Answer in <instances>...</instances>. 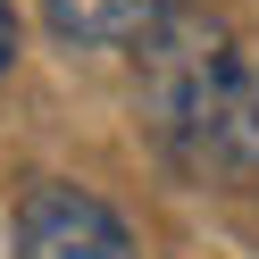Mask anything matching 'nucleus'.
I'll list each match as a JSON object with an SVG mask.
<instances>
[{"instance_id":"obj_1","label":"nucleus","mask_w":259,"mask_h":259,"mask_svg":"<svg viewBox=\"0 0 259 259\" xmlns=\"http://www.w3.org/2000/svg\"><path fill=\"white\" fill-rule=\"evenodd\" d=\"M142 117L159 151L201 184H259V75L209 9H176L142 42Z\"/></svg>"},{"instance_id":"obj_3","label":"nucleus","mask_w":259,"mask_h":259,"mask_svg":"<svg viewBox=\"0 0 259 259\" xmlns=\"http://www.w3.org/2000/svg\"><path fill=\"white\" fill-rule=\"evenodd\" d=\"M184 0H42V17H51L59 42L75 51H117V42H151L159 25L176 17Z\"/></svg>"},{"instance_id":"obj_4","label":"nucleus","mask_w":259,"mask_h":259,"mask_svg":"<svg viewBox=\"0 0 259 259\" xmlns=\"http://www.w3.org/2000/svg\"><path fill=\"white\" fill-rule=\"evenodd\" d=\"M9 59H17V9L0 0V75H9Z\"/></svg>"},{"instance_id":"obj_2","label":"nucleus","mask_w":259,"mask_h":259,"mask_svg":"<svg viewBox=\"0 0 259 259\" xmlns=\"http://www.w3.org/2000/svg\"><path fill=\"white\" fill-rule=\"evenodd\" d=\"M17 259H134V234L101 192L34 184L17 201Z\"/></svg>"}]
</instances>
